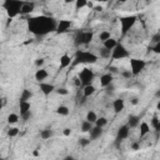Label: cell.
Wrapping results in <instances>:
<instances>
[{"mask_svg": "<svg viewBox=\"0 0 160 160\" xmlns=\"http://www.w3.org/2000/svg\"><path fill=\"white\" fill-rule=\"evenodd\" d=\"M19 121V115L18 114H9L8 115V122L9 124H16Z\"/></svg>", "mask_w": 160, "mask_h": 160, "instance_id": "obj_31", "label": "cell"}, {"mask_svg": "<svg viewBox=\"0 0 160 160\" xmlns=\"http://www.w3.org/2000/svg\"><path fill=\"white\" fill-rule=\"evenodd\" d=\"M90 139H85V138H82V139H80L79 140V145L80 146H86V145H89L90 144Z\"/></svg>", "mask_w": 160, "mask_h": 160, "instance_id": "obj_36", "label": "cell"}, {"mask_svg": "<svg viewBox=\"0 0 160 160\" xmlns=\"http://www.w3.org/2000/svg\"><path fill=\"white\" fill-rule=\"evenodd\" d=\"M92 38H94L92 31H78L75 35V39H74V44L76 46L88 45L92 41Z\"/></svg>", "mask_w": 160, "mask_h": 160, "instance_id": "obj_5", "label": "cell"}, {"mask_svg": "<svg viewBox=\"0 0 160 160\" xmlns=\"http://www.w3.org/2000/svg\"><path fill=\"white\" fill-rule=\"evenodd\" d=\"M129 56V51L128 49L122 45V44H118L112 50H111V59L112 60H121Z\"/></svg>", "mask_w": 160, "mask_h": 160, "instance_id": "obj_6", "label": "cell"}, {"mask_svg": "<svg viewBox=\"0 0 160 160\" xmlns=\"http://www.w3.org/2000/svg\"><path fill=\"white\" fill-rule=\"evenodd\" d=\"M146 66V62L145 60H141V59H136V58H132L130 59V71L132 75H139Z\"/></svg>", "mask_w": 160, "mask_h": 160, "instance_id": "obj_8", "label": "cell"}, {"mask_svg": "<svg viewBox=\"0 0 160 160\" xmlns=\"http://www.w3.org/2000/svg\"><path fill=\"white\" fill-rule=\"evenodd\" d=\"M112 79H114V76H112L111 72H108V74L101 75L100 76V86L101 88H106L108 85L112 84Z\"/></svg>", "mask_w": 160, "mask_h": 160, "instance_id": "obj_12", "label": "cell"}, {"mask_svg": "<svg viewBox=\"0 0 160 160\" xmlns=\"http://www.w3.org/2000/svg\"><path fill=\"white\" fill-rule=\"evenodd\" d=\"M110 38H111V35H110V31H108V30H104V31H101L99 34V40H101L102 42L105 40H108V39H110Z\"/></svg>", "mask_w": 160, "mask_h": 160, "instance_id": "obj_30", "label": "cell"}, {"mask_svg": "<svg viewBox=\"0 0 160 160\" xmlns=\"http://www.w3.org/2000/svg\"><path fill=\"white\" fill-rule=\"evenodd\" d=\"M124 108H125V102L122 99H115L112 101V109L115 112H121L124 110Z\"/></svg>", "mask_w": 160, "mask_h": 160, "instance_id": "obj_15", "label": "cell"}, {"mask_svg": "<svg viewBox=\"0 0 160 160\" xmlns=\"http://www.w3.org/2000/svg\"><path fill=\"white\" fill-rule=\"evenodd\" d=\"M106 90H108V91H112V90H114V86H112V84L108 85V86H106Z\"/></svg>", "mask_w": 160, "mask_h": 160, "instance_id": "obj_46", "label": "cell"}, {"mask_svg": "<svg viewBox=\"0 0 160 160\" xmlns=\"http://www.w3.org/2000/svg\"><path fill=\"white\" fill-rule=\"evenodd\" d=\"M71 62H72V60L70 59L69 55H62V56H60V69H65V68L70 66Z\"/></svg>", "mask_w": 160, "mask_h": 160, "instance_id": "obj_17", "label": "cell"}, {"mask_svg": "<svg viewBox=\"0 0 160 160\" xmlns=\"http://www.w3.org/2000/svg\"><path fill=\"white\" fill-rule=\"evenodd\" d=\"M122 76H124V78H131L132 74H131L130 70H125V71H122Z\"/></svg>", "mask_w": 160, "mask_h": 160, "instance_id": "obj_40", "label": "cell"}, {"mask_svg": "<svg viewBox=\"0 0 160 160\" xmlns=\"http://www.w3.org/2000/svg\"><path fill=\"white\" fill-rule=\"evenodd\" d=\"M40 136H41L42 140H48V139H50V138L52 136V131H51V129H44V130H41Z\"/></svg>", "mask_w": 160, "mask_h": 160, "instance_id": "obj_27", "label": "cell"}, {"mask_svg": "<svg viewBox=\"0 0 160 160\" xmlns=\"http://www.w3.org/2000/svg\"><path fill=\"white\" fill-rule=\"evenodd\" d=\"M74 82H75L76 86H82V85H81V81H80V79H79V76L74 79Z\"/></svg>", "mask_w": 160, "mask_h": 160, "instance_id": "obj_44", "label": "cell"}, {"mask_svg": "<svg viewBox=\"0 0 160 160\" xmlns=\"http://www.w3.org/2000/svg\"><path fill=\"white\" fill-rule=\"evenodd\" d=\"M44 62H45V61H44V59H42V58H39V59H36V60H35V65H36L38 68H41V66L44 65Z\"/></svg>", "mask_w": 160, "mask_h": 160, "instance_id": "obj_38", "label": "cell"}, {"mask_svg": "<svg viewBox=\"0 0 160 160\" xmlns=\"http://www.w3.org/2000/svg\"><path fill=\"white\" fill-rule=\"evenodd\" d=\"M120 21V30H121V35L125 36L130 29H132V26L136 22V16L135 15H126V16H121L119 19Z\"/></svg>", "mask_w": 160, "mask_h": 160, "instance_id": "obj_4", "label": "cell"}, {"mask_svg": "<svg viewBox=\"0 0 160 160\" xmlns=\"http://www.w3.org/2000/svg\"><path fill=\"white\" fill-rule=\"evenodd\" d=\"M152 51L155 54H160V41L159 42H155V45L152 46Z\"/></svg>", "mask_w": 160, "mask_h": 160, "instance_id": "obj_37", "label": "cell"}, {"mask_svg": "<svg viewBox=\"0 0 160 160\" xmlns=\"http://www.w3.org/2000/svg\"><path fill=\"white\" fill-rule=\"evenodd\" d=\"M131 149H132V150H139V149H140V145H139L138 142H132V144H131Z\"/></svg>", "mask_w": 160, "mask_h": 160, "instance_id": "obj_43", "label": "cell"}, {"mask_svg": "<svg viewBox=\"0 0 160 160\" xmlns=\"http://www.w3.org/2000/svg\"><path fill=\"white\" fill-rule=\"evenodd\" d=\"M19 108H20V115H22V114L30 111V109H31V104H30V101H20Z\"/></svg>", "mask_w": 160, "mask_h": 160, "instance_id": "obj_20", "label": "cell"}, {"mask_svg": "<svg viewBox=\"0 0 160 160\" xmlns=\"http://www.w3.org/2000/svg\"><path fill=\"white\" fill-rule=\"evenodd\" d=\"M139 124H140L139 116H136V115H129V118H128V125H129V128H136Z\"/></svg>", "mask_w": 160, "mask_h": 160, "instance_id": "obj_18", "label": "cell"}, {"mask_svg": "<svg viewBox=\"0 0 160 160\" xmlns=\"http://www.w3.org/2000/svg\"><path fill=\"white\" fill-rule=\"evenodd\" d=\"M91 129H92V122H90L89 120L85 119V120L81 122V131H82V132H89Z\"/></svg>", "mask_w": 160, "mask_h": 160, "instance_id": "obj_24", "label": "cell"}, {"mask_svg": "<svg viewBox=\"0 0 160 160\" xmlns=\"http://www.w3.org/2000/svg\"><path fill=\"white\" fill-rule=\"evenodd\" d=\"M99 52H100V56H102V58H110V56H111V50L106 49L105 46H102V48L99 50Z\"/></svg>", "mask_w": 160, "mask_h": 160, "instance_id": "obj_32", "label": "cell"}, {"mask_svg": "<svg viewBox=\"0 0 160 160\" xmlns=\"http://www.w3.org/2000/svg\"><path fill=\"white\" fill-rule=\"evenodd\" d=\"M129 131H130V128L129 125H122L119 128L118 130V134H116V142H120L122 141L124 139H126L129 136Z\"/></svg>", "mask_w": 160, "mask_h": 160, "instance_id": "obj_10", "label": "cell"}, {"mask_svg": "<svg viewBox=\"0 0 160 160\" xmlns=\"http://www.w3.org/2000/svg\"><path fill=\"white\" fill-rule=\"evenodd\" d=\"M86 120H89L90 122L95 124V121L98 120V115L95 114V111H92V110L88 111V114H86Z\"/></svg>", "mask_w": 160, "mask_h": 160, "instance_id": "obj_28", "label": "cell"}, {"mask_svg": "<svg viewBox=\"0 0 160 160\" xmlns=\"http://www.w3.org/2000/svg\"><path fill=\"white\" fill-rule=\"evenodd\" d=\"M62 134H64L65 136H69V135L71 134V130H70L69 128H65V129H64V131H62Z\"/></svg>", "mask_w": 160, "mask_h": 160, "instance_id": "obj_42", "label": "cell"}, {"mask_svg": "<svg viewBox=\"0 0 160 160\" xmlns=\"http://www.w3.org/2000/svg\"><path fill=\"white\" fill-rule=\"evenodd\" d=\"M131 104H132V105H136V104H138V99H136V98L132 99V100H131Z\"/></svg>", "mask_w": 160, "mask_h": 160, "instance_id": "obj_49", "label": "cell"}, {"mask_svg": "<svg viewBox=\"0 0 160 160\" xmlns=\"http://www.w3.org/2000/svg\"><path fill=\"white\" fill-rule=\"evenodd\" d=\"M56 114L62 115V116H66V115H69V108L65 106V105H60V106L56 108Z\"/></svg>", "mask_w": 160, "mask_h": 160, "instance_id": "obj_26", "label": "cell"}, {"mask_svg": "<svg viewBox=\"0 0 160 160\" xmlns=\"http://www.w3.org/2000/svg\"><path fill=\"white\" fill-rule=\"evenodd\" d=\"M96 91V89H95V86L92 85V84H90V85H86V86H84V90H82V94H84V98H89V96H91L94 92Z\"/></svg>", "mask_w": 160, "mask_h": 160, "instance_id": "obj_19", "label": "cell"}, {"mask_svg": "<svg viewBox=\"0 0 160 160\" xmlns=\"http://www.w3.org/2000/svg\"><path fill=\"white\" fill-rule=\"evenodd\" d=\"M96 1H99V2H106L108 0H96Z\"/></svg>", "mask_w": 160, "mask_h": 160, "instance_id": "obj_51", "label": "cell"}, {"mask_svg": "<svg viewBox=\"0 0 160 160\" xmlns=\"http://www.w3.org/2000/svg\"><path fill=\"white\" fill-rule=\"evenodd\" d=\"M150 125H151V128H154L156 131H160V119H159L156 115L152 116V119H151V121H150Z\"/></svg>", "mask_w": 160, "mask_h": 160, "instance_id": "obj_25", "label": "cell"}, {"mask_svg": "<svg viewBox=\"0 0 160 160\" xmlns=\"http://www.w3.org/2000/svg\"><path fill=\"white\" fill-rule=\"evenodd\" d=\"M98 61V56L90 51L78 50L75 54V59L71 62V66H76L79 64H95Z\"/></svg>", "mask_w": 160, "mask_h": 160, "instance_id": "obj_2", "label": "cell"}, {"mask_svg": "<svg viewBox=\"0 0 160 160\" xmlns=\"http://www.w3.org/2000/svg\"><path fill=\"white\" fill-rule=\"evenodd\" d=\"M106 124H108V119H106V118H104V116H100V118H98V120L95 121V125H98V126H101V128H104Z\"/></svg>", "mask_w": 160, "mask_h": 160, "instance_id": "obj_33", "label": "cell"}, {"mask_svg": "<svg viewBox=\"0 0 160 160\" xmlns=\"http://www.w3.org/2000/svg\"><path fill=\"white\" fill-rule=\"evenodd\" d=\"M156 96H160V91H158V92H156Z\"/></svg>", "mask_w": 160, "mask_h": 160, "instance_id": "obj_53", "label": "cell"}, {"mask_svg": "<svg viewBox=\"0 0 160 160\" xmlns=\"http://www.w3.org/2000/svg\"><path fill=\"white\" fill-rule=\"evenodd\" d=\"M152 41H154V42H159V41H160V32L152 36Z\"/></svg>", "mask_w": 160, "mask_h": 160, "instance_id": "obj_41", "label": "cell"}, {"mask_svg": "<svg viewBox=\"0 0 160 160\" xmlns=\"http://www.w3.org/2000/svg\"><path fill=\"white\" fill-rule=\"evenodd\" d=\"M64 2L65 4H72V2H75V0H64Z\"/></svg>", "mask_w": 160, "mask_h": 160, "instance_id": "obj_48", "label": "cell"}, {"mask_svg": "<svg viewBox=\"0 0 160 160\" xmlns=\"http://www.w3.org/2000/svg\"><path fill=\"white\" fill-rule=\"evenodd\" d=\"M48 71L45 70V69H42V68H40L39 70H36V72H35V80H38L39 82H42L46 78H48Z\"/></svg>", "mask_w": 160, "mask_h": 160, "instance_id": "obj_16", "label": "cell"}, {"mask_svg": "<svg viewBox=\"0 0 160 160\" xmlns=\"http://www.w3.org/2000/svg\"><path fill=\"white\" fill-rule=\"evenodd\" d=\"M94 10L95 11H102V6L101 5H96V6H94Z\"/></svg>", "mask_w": 160, "mask_h": 160, "instance_id": "obj_45", "label": "cell"}, {"mask_svg": "<svg viewBox=\"0 0 160 160\" xmlns=\"http://www.w3.org/2000/svg\"><path fill=\"white\" fill-rule=\"evenodd\" d=\"M79 79L81 81V85L82 86H86V85H90L92 84V80H94V71L89 68H84L80 72H79Z\"/></svg>", "mask_w": 160, "mask_h": 160, "instance_id": "obj_7", "label": "cell"}, {"mask_svg": "<svg viewBox=\"0 0 160 160\" xmlns=\"http://www.w3.org/2000/svg\"><path fill=\"white\" fill-rule=\"evenodd\" d=\"M39 88H40V91L45 95V96H48V95H50L52 91H55V86L52 85V84H49V82H39Z\"/></svg>", "mask_w": 160, "mask_h": 160, "instance_id": "obj_11", "label": "cell"}, {"mask_svg": "<svg viewBox=\"0 0 160 160\" xmlns=\"http://www.w3.org/2000/svg\"><path fill=\"white\" fill-rule=\"evenodd\" d=\"M22 4H24V1H21V0H5L2 4V8L6 10L9 18H15L16 15L20 14Z\"/></svg>", "mask_w": 160, "mask_h": 160, "instance_id": "obj_3", "label": "cell"}, {"mask_svg": "<svg viewBox=\"0 0 160 160\" xmlns=\"http://www.w3.org/2000/svg\"><path fill=\"white\" fill-rule=\"evenodd\" d=\"M118 44H119V42H118L115 39L110 38V39H108V40H105V41L102 42V46H105V48H106V49H109V50H112Z\"/></svg>", "mask_w": 160, "mask_h": 160, "instance_id": "obj_21", "label": "cell"}, {"mask_svg": "<svg viewBox=\"0 0 160 160\" xmlns=\"http://www.w3.org/2000/svg\"><path fill=\"white\" fill-rule=\"evenodd\" d=\"M156 109H158V110H160V100H159V102L156 104Z\"/></svg>", "mask_w": 160, "mask_h": 160, "instance_id": "obj_50", "label": "cell"}, {"mask_svg": "<svg viewBox=\"0 0 160 160\" xmlns=\"http://www.w3.org/2000/svg\"><path fill=\"white\" fill-rule=\"evenodd\" d=\"M34 9H35L34 2H24L21 6V10H20V14L21 15H29L34 11Z\"/></svg>", "mask_w": 160, "mask_h": 160, "instance_id": "obj_13", "label": "cell"}, {"mask_svg": "<svg viewBox=\"0 0 160 160\" xmlns=\"http://www.w3.org/2000/svg\"><path fill=\"white\" fill-rule=\"evenodd\" d=\"M18 134H19V129L18 128H10L8 130V136H10V138H15Z\"/></svg>", "mask_w": 160, "mask_h": 160, "instance_id": "obj_34", "label": "cell"}, {"mask_svg": "<svg viewBox=\"0 0 160 160\" xmlns=\"http://www.w3.org/2000/svg\"><path fill=\"white\" fill-rule=\"evenodd\" d=\"M55 91H56V94H59V95H68V94H69L68 89H65V88H59V89H56Z\"/></svg>", "mask_w": 160, "mask_h": 160, "instance_id": "obj_35", "label": "cell"}, {"mask_svg": "<svg viewBox=\"0 0 160 160\" xmlns=\"http://www.w3.org/2000/svg\"><path fill=\"white\" fill-rule=\"evenodd\" d=\"M89 132H90V139L91 140H95V139H98V138H100L102 135V128L95 125V126H92V129Z\"/></svg>", "mask_w": 160, "mask_h": 160, "instance_id": "obj_14", "label": "cell"}, {"mask_svg": "<svg viewBox=\"0 0 160 160\" xmlns=\"http://www.w3.org/2000/svg\"><path fill=\"white\" fill-rule=\"evenodd\" d=\"M149 131H150V125H149L148 122L142 121V122L140 124V138H144Z\"/></svg>", "mask_w": 160, "mask_h": 160, "instance_id": "obj_22", "label": "cell"}, {"mask_svg": "<svg viewBox=\"0 0 160 160\" xmlns=\"http://www.w3.org/2000/svg\"><path fill=\"white\" fill-rule=\"evenodd\" d=\"M118 1H119V2H126L128 0H118Z\"/></svg>", "mask_w": 160, "mask_h": 160, "instance_id": "obj_52", "label": "cell"}, {"mask_svg": "<svg viewBox=\"0 0 160 160\" xmlns=\"http://www.w3.org/2000/svg\"><path fill=\"white\" fill-rule=\"evenodd\" d=\"M58 22L46 15H38L32 16L28 20V29L36 36H44L49 32L56 31Z\"/></svg>", "mask_w": 160, "mask_h": 160, "instance_id": "obj_1", "label": "cell"}, {"mask_svg": "<svg viewBox=\"0 0 160 160\" xmlns=\"http://www.w3.org/2000/svg\"><path fill=\"white\" fill-rule=\"evenodd\" d=\"M88 0H75V9L76 10H80L85 6H88Z\"/></svg>", "mask_w": 160, "mask_h": 160, "instance_id": "obj_29", "label": "cell"}, {"mask_svg": "<svg viewBox=\"0 0 160 160\" xmlns=\"http://www.w3.org/2000/svg\"><path fill=\"white\" fill-rule=\"evenodd\" d=\"M109 70H110L111 72H116V71H118V69H116L115 66H110V68H109Z\"/></svg>", "mask_w": 160, "mask_h": 160, "instance_id": "obj_47", "label": "cell"}, {"mask_svg": "<svg viewBox=\"0 0 160 160\" xmlns=\"http://www.w3.org/2000/svg\"><path fill=\"white\" fill-rule=\"evenodd\" d=\"M20 116H21L22 120L26 121V120H29V119L31 118V111H28V112H25V114H22V115H20Z\"/></svg>", "mask_w": 160, "mask_h": 160, "instance_id": "obj_39", "label": "cell"}, {"mask_svg": "<svg viewBox=\"0 0 160 160\" xmlns=\"http://www.w3.org/2000/svg\"><path fill=\"white\" fill-rule=\"evenodd\" d=\"M32 96V92L29 90V89H24L22 92H21V96H20V101H29Z\"/></svg>", "mask_w": 160, "mask_h": 160, "instance_id": "obj_23", "label": "cell"}, {"mask_svg": "<svg viewBox=\"0 0 160 160\" xmlns=\"http://www.w3.org/2000/svg\"><path fill=\"white\" fill-rule=\"evenodd\" d=\"M71 28V21L70 20H66V19H62L58 22V26H56V32L58 34H64L69 29Z\"/></svg>", "mask_w": 160, "mask_h": 160, "instance_id": "obj_9", "label": "cell"}]
</instances>
